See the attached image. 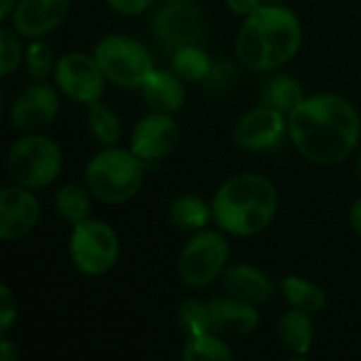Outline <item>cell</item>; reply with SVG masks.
Wrapping results in <instances>:
<instances>
[{
    "label": "cell",
    "instance_id": "6da1fadb",
    "mask_svg": "<svg viewBox=\"0 0 361 361\" xmlns=\"http://www.w3.org/2000/svg\"><path fill=\"white\" fill-rule=\"evenodd\" d=\"M288 135L307 161L336 165L349 159L360 144V112L336 93L305 95L288 116Z\"/></svg>",
    "mask_w": 361,
    "mask_h": 361
},
{
    "label": "cell",
    "instance_id": "7a4b0ae2",
    "mask_svg": "<svg viewBox=\"0 0 361 361\" xmlns=\"http://www.w3.org/2000/svg\"><path fill=\"white\" fill-rule=\"evenodd\" d=\"M302 47V23L283 2H264L243 19L235 40L241 66L254 72H273L296 57Z\"/></svg>",
    "mask_w": 361,
    "mask_h": 361
},
{
    "label": "cell",
    "instance_id": "3957f363",
    "mask_svg": "<svg viewBox=\"0 0 361 361\" xmlns=\"http://www.w3.org/2000/svg\"><path fill=\"white\" fill-rule=\"evenodd\" d=\"M214 222L233 237H254L267 231L279 209V192L275 184L254 171L237 173L224 180L214 199Z\"/></svg>",
    "mask_w": 361,
    "mask_h": 361
},
{
    "label": "cell",
    "instance_id": "277c9868",
    "mask_svg": "<svg viewBox=\"0 0 361 361\" xmlns=\"http://www.w3.org/2000/svg\"><path fill=\"white\" fill-rule=\"evenodd\" d=\"M144 163L146 161H142L131 148H102L85 167V186L102 203H127L140 192L144 184Z\"/></svg>",
    "mask_w": 361,
    "mask_h": 361
},
{
    "label": "cell",
    "instance_id": "5b68a950",
    "mask_svg": "<svg viewBox=\"0 0 361 361\" xmlns=\"http://www.w3.org/2000/svg\"><path fill=\"white\" fill-rule=\"evenodd\" d=\"M63 167V154L57 142L42 133H23L6 152V171L13 184L30 190L51 186Z\"/></svg>",
    "mask_w": 361,
    "mask_h": 361
},
{
    "label": "cell",
    "instance_id": "8992f818",
    "mask_svg": "<svg viewBox=\"0 0 361 361\" xmlns=\"http://www.w3.org/2000/svg\"><path fill=\"white\" fill-rule=\"evenodd\" d=\"M93 57L97 59L106 80L123 89L142 87L154 70L148 47L127 34L104 36L95 44Z\"/></svg>",
    "mask_w": 361,
    "mask_h": 361
},
{
    "label": "cell",
    "instance_id": "52a82bcc",
    "mask_svg": "<svg viewBox=\"0 0 361 361\" xmlns=\"http://www.w3.org/2000/svg\"><path fill=\"white\" fill-rule=\"evenodd\" d=\"M224 235L209 228L190 235L178 256V275L188 288H207L224 275L231 258V245Z\"/></svg>",
    "mask_w": 361,
    "mask_h": 361
},
{
    "label": "cell",
    "instance_id": "ba28073f",
    "mask_svg": "<svg viewBox=\"0 0 361 361\" xmlns=\"http://www.w3.org/2000/svg\"><path fill=\"white\" fill-rule=\"evenodd\" d=\"M68 252L74 269L85 277L110 273L118 260L121 243L114 228L104 220L87 218L72 226Z\"/></svg>",
    "mask_w": 361,
    "mask_h": 361
},
{
    "label": "cell",
    "instance_id": "9c48e42d",
    "mask_svg": "<svg viewBox=\"0 0 361 361\" xmlns=\"http://www.w3.org/2000/svg\"><path fill=\"white\" fill-rule=\"evenodd\" d=\"M150 30L167 51L201 44L205 36V15L192 0H163L150 17Z\"/></svg>",
    "mask_w": 361,
    "mask_h": 361
},
{
    "label": "cell",
    "instance_id": "30bf717a",
    "mask_svg": "<svg viewBox=\"0 0 361 361\" xmlns=\"http://www.w3.org/2000/svg\"><path fill=\"white\" fill-rule=\"evenodd\" d=\"M55 87L76 104L99 102L106 89V76L93 55L68 51L55 63Z\"/></svg>",
    "mask_w": 361,
    "mask_h": 361
},
{
    "label": "cell",
    "instance_id": "8fae6325",
    "mask_svg": "<svg viewBox=\"0 0 361 361\" xmlns=\"http://www.w3.org/2000/svg\"><path fill=\"white\" fill-rule=\"evenodd\" d=\"M57 89L47 85L44 80H34L19 95L13 97L8 108V121L21 133H40L57 118Z\"/></svg>",
    "mask_w": 361,
    "mask_h": 361
},
{
    "label": "cell",
    "instance_id": "7c38bea8",
    "mask_svg": "<svg viewBox=\"0 0 361 361\" xmlns=\"http://www.w3.org/2000/svg\"><path fill=\"white\" fill-rule=\"evenodd\" d=\"M288 133V114L260 104L247 110L233 129V140L247 152H267L277 148Z\"/></svg>",
    "mask_w": 361,
    "mask_h": 361
},
{
    "label": "cell",
    "instance_id": "4fadbf2b",
    "mask_svg": "<svg viewBox=\"0 0 361 361\" xmlns=\"http://www.w3.org/2000/svg\"><path fill=\"white\" fill-rule=\"evenodd\" d=\"M40 220V203L34 190L11 184L0 192V239L4 243L27 237Z\"/></svg>",
    "mask_w": 361,
    "mask_h": 361
},
{
    "label": "cell",
    "instance_id": "5bb4252c",
    "mask_svg": "<svg viewBox=\"0 0 361 361\" xmlns=\"http://www.w3.org/2000/svg\"><path fill=\"white\" fill-rule=\"evenodd\" d=\"M180 140V127L173 114L167 112H152L137 121L131 131L129 148L146 163L165 159Z\"/></svg>",
    "mask_w": 361,
    "mask_h": 361
},
{
    "label": "cell",
    "instance_id": "9a60e30c",
    "mask_svg": "<svg viewBox=\"0 0 361 361\" xmlns=\"http://www.w3.org/2000/svg\"><path fill=\"white\" fill-rule=\"evenodd\" d=\"M70 13V0H17L11 27L21 38H44L57 30Z\"/></svg>",
    "mask_w": 361,
    "mask_h": 361
},
{
    "label": "cell",
    "instance_id": "2e32d148",
    "mask_svg": "<svg viewBox=\"0 0 361 361\" xmlns=\"http://www.w3.org/2000/svg\"><path fill=\"white\" fill-rule=\"evenodd\" d=\"M222 288L228 296L250 302V305H264L273 298L275 286L269 273L254 264H233L222 275Z\"/></svg>",
    "mask_w": 361,
    "mask_h": 361
},
{
    "label": "cell",
    "instance_id": "e0dca14e",
    "mask_svg": "<svg viewBox=\"0 0 361 361\" xmlns=\"http://www.w3.org/2000/svg\"><path fill=\"white\" fill-rule=\"evenodd\" d=\"M212 309V330L220 336H247L258 330L260 315L256 305L237 300L233 296L214 298Z\"/></svg>",
    "mask_w": 361,
    "mask_h": 361
},
{
    "label": "cell",
    "instance_id": "ac0fdd59",
    "mask_svg": "<svg viewBox=\"0 0 361 361\" xmlns=\"http://www.w3.org/2000/svg\"><path fill=\"white\" fill-rule=\"evenodd\" d=\"M140 89H142L146 104L157 112L176 114L186 102L184 80L173 70H157L154 68Z\"/></svg>",
    "mask_w": 361,
    "mask_h": 361
},
{
    "label": "cell",
    "instance_id": "d6986e66",
    "mask_svg": "<svg viewBox=\"0 0 361 361\" xmlns=\"http://www.w3.org/2000/svg\"><path fill=\"white\" fill-rule=\"evenodd\" d=\"M167 216L178 231L192 235L197 231L207 228L209 220H214V209L212 203L197 195H180L169 203Z\"/></svg>",
    "mask_w": 361,
    "mask_h": 361
},
{
    "label": "cell",
    "instance_id": "ffe728a7",
    "mask_svg": "<svg viewBox=\"0 0 361 361\" xmlns=\"http://www.w3.org/2000/svg\"><path fill=\"white\" fill-rule=\"evenodd\" d=\"M277 334L281 345L292 353V355H307L313 347L315 338V328L313 319L309 313L292 309L281 315L277 324Z\"/></svg>",
    "mask_w": 361,
    "mask_h": 361
},
{
    "label": "cell",
    "instance_id": "44dd1931",
    "mask_svg": "<svg viewBox=\"0 0 361 361\" xmlns=\"http://www.w3.org/2000/svg\"><path fill=\"white\" fill-rule=\"evenodd\" d=\"M260 99L264 106H271L290 116V112L305 99V89L298 78L277 72L271 74L260 89Z\"/></svg>",
    "mask_w": 361,
    "mask_h": 361
},
{
    "label": "cell",
    "instance_id": "7402d4cb",
    "mask_svg": "<svg viewBox=\"0 0 361 361\" xmlns=\"http://www.w3.org/2000/svg\"><path fill=\"white\" fill-rule=\"evenodd\" d=\"M279 288H281V294H283V298L288 300V305L292 309L315 315V313H322L328 307L326 292L319 286H315L313 281H309V279H305L300 275L281 277Z\"/></svg>",
    "mask_w": 361,
    "mask_h": 361
},
{
    "label": "cell",
    "instance_id": "603a6c76",
    "mask_svg": "<svg viewBox=\"0 0 361 361\" xmlns=\"http://www.w3.org/2000/svg\"><path fill=\"white\" fill-rule=\"evenodd\" d=\"M214 61L201 44H186L171 51V70L186 82H203Z\"/></svg>",
    "mask_w": 361,
    "mask_h": 361
},
{
    "label": "cell",
    "instance_id": "cb8c5ba5",
    "mask_svg": "<svg viewBox=\"0 0 361 361\" xmlns=\"http://www.w3.org/2000/svg\"><path fill=\"white\" fill-rule=\"evenodd\" d=\"M87 129H89V135L102 148L116 146V142L121 140V133H123L118 114L110 106H106L102 102L89 104V108H87Z\"/></svg>",
    "mask_w": 361,
    "mask_h": 361
},
{
    "label": "cell",
    "instance_id": "d4e9b609",
    "mask_svg": "<svg viewBox=\"0 0 361 361\" xmlns=\"http://www.w3.org/2000/svg\"><path fill=\"white\" fill-rule=\"evenodd\" d=\"M91 190L80 184H63L55 192V212L68 224H78L91 214Z\"/></svg>",
    "mask_w": 361,
    "mask_h": 361
},
{
    "label": "cell",
    "instance_id": "484cf974",
    "mask_svg": "<svg viewBox=\"0 0 361 361\" xmlns=\"http://www.w3.org/2000/svg\"><path fill=\"white\" fill-rule=\"evenodd\" d=\"M180 357L184 361H228L235 357L231 345L218 332H205L192 338H186Z\"/></svg>",
    "mask_w": 361,
    "mask_h": 361
},
{
    "label": "cell",
    "instance_id": "4316f807",
    "mask_svg": "<svg viewBox=\"0 0 361 361\" xmlns=\"http://www.w3.org/2000/svg\"><path fill=\"white\" fill-rule=\"evenodd\" d=\"M178 326L186 338L212 332V309L201 300H184L178 309Z\"/></svg>",
    "mask_w": 361,
    "mask_h": 361
},
{
    "label": "cell",
    "instance_id": "83f0119b",
    "mask_svg": "<svg viewBox=\"0 0 361 361\" xmlns=\"http://www.w3.org/2000/svg\"><path fill=\"white\" fill-rule=\"evenodd\" d=\"M25 70L34 80H47L53 72H55V53L53 47L40 38H34L27 47H25V57H23Z\"/></svg>",
    "mask_w": 361,
    "mask_h": 361
},
{
    "label": "cell",
    "instance_id": "f1b7e54d",
    "mask_svg": "<svg viewBox=\"0 0 361 361\" xmlns=\"http://www.w3.org/2000/svg\"><path fill=\"white\" fill-rule=\"evenodd\" d=\"M25 51L19 42V34L13 27L0 30V72L2 76H11L23 61Z\"/></svg>",
    "mask_w": 361,
    "mask_h": 361
},
{
    "label": "cell",
    "instance_id": "f546056e",
    "mask_svg": "<svg viewBox=\"0 0 361 361\" xmlns=\"http://www.w3.org/2000/svg\"><path fill=\"white\" fill-rule=\"evenodd\" d=\"M235 80H237V72H235L233 63H228V61H214V66H212L207 78L203 80V85H205V89L209 93L220 95V93H226L235 85Z\"/></svg>",
    "mask_w": 361,
    "mask_h": 361
},
{
    "label": "cell",
    "instance_id": "4dcf8cb0",
    "mask_svg": "<svg viewBox=\"0 0 361 361\" xmlns=\"http://www.w3.org/2000/svg\"><path fill=\"white\" fill-rule=\"evenodd\" d=\"M17 319V298L6 283L0 286V334H8Z\"/></svg>",
    "mask_w": 361,
    "mask_h": 361
},
{
    "label": "cell",
    "instance_id": "1f68e13d",
    "mask_svg": "<svg viewBox=\"0 0 361 361\" xmlns=\"http://www.w3.org/2000/svg\"><path fill=\"white\" fill-rule=\"evenodd\" d=\"M157 0H108V4L121 15H140L148 11Z\"/></svg>",
    "mask_w": 361,
    "mask_h": 361
},
{
    "label": "cell",
    "instance_id": "d6a6232c",
    "mask_svg": "<svg viewBox=\"0 0 361 361\" xmlns=\"http://www.w3.org/2000/svg\"><path fill=\"white\" fill-rule=\"evenodd\" d=\"M226 2V6H228V11L233 13V15H239V17H250L254 11H258L262 4H264V0H224Z\"/></svg>",
    "mask_w": 361,
    "mask_h": 361
},
{
    "label": "cell",
    "instance_id": "836d02e7",
    "mask_svg": "<svg viewBox=\"0 0 361 361\" xmlns=\"http://www.w3.org/2000/svg\"><path fill=\"white\" fill-rule=\"evenodd\" d=\"M0 357H2V361H17V357H19L17 345L8 338V334L0 336Z\"/></svg>",
    "mask_w": 361,
    "mask_h": 361
},
{
    "label": "cell",
    "instance_id": "e575fe53",
    "mask_svg": "<svg viewBox=\"0 0 361 361\" xmlns=\"http://www.w3.org/2000/svg\"><path fill=\"white\" fill-rule=\"evenodd\" d=\"M349 224H351L353 233L361 239V199H357L349 209Z\"/></svg>",
    "mask_w": 361,
    "mask_h": 361
},
{
    "label": "cell",
    "instance_id": "d590c367",
    "mask_svg": "<svg viewBox=\"0 0 361 361\" xmlns=\"http://www.w3.org/2000/svg\"><path fill=\"white\" fill-rule=\"evenodd\" d=\"M15 4L17 0H0V19L2 21H8L13 11H15Z\"/></svg>",
    "mask_w": 361,
    "mask_h": 361
},
{
    "label": "cell",
    "instance_id": "8d00e7d4",
    "mask_svg": "<svg viewBox=\"0 0 361 361\" xmlns=\"http://www.w3.org/2000/svg\"><path fill=\"white\" fill-rule=\"evenodd\" d=\"M357 176H360V180H361V154H360V159H357Z\"/></svg>",
    "mask_w": 361,
    "mask_h": 361
},
{
    "label": "cell",
    "instance_id": "74e56055",
    "mask_svg": "<svg viewBox=\"0 0 361 361\" xmlns=\"http://www.w3.org/2000/svg\"><path fill=\"white\" fill-rule=\"evenodd\" d=\"M264 2H288V0H264Z\"/></svg>",
    "mask_w": 361,
    "mask_h": 361
}]
</instances>
